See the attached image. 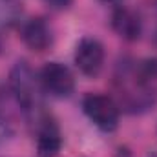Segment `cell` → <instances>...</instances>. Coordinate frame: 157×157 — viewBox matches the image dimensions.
I'll return each instance as SVG.
<instances>
[{"label": "cell", "instance_id": "6da1fadb", "mask_svg": "<svg viewBox=\"0 0 157 157\" xmlns=\"http://www.w3.org/2000/svg\"><path fill=\"white\" fill-rule=\"evenodd\" d=\"M9 88L18 102V106L26 113H35L39 110V91H40V82L37 80V75L33 68L20 60L17 62L11 71H9Z\"/></svg>", "mask_w": 157, "mask_h": 157}, {"label": "cell", "instance_id": "7a4b0ae2", "mask_svg": "<svg viewBox=\"0 0 157 157\" xmlns=\"http://www.w3.org/2000/svg\"><path fill=\"white\" fill-rule=\"evenodd\" d=\"M82 110L102 132H113L119 126V104L108 95L90 93L82 99Z\"/></svg>", "mask_w": 157, "mask_h": 157}, {"label": "cell", "instance_id": "3957f363", "mask_svg": "<svg viewBox=\"0 0 157 157\" xmlns=\"http://www.w3.org/2000/svg\"><path fill=\"white\" fill-rule=\"evenodd\" d=\"M40 84L46 93L57 99L70 97L75 90V77L71 70L60 62H48L40 71Z\"/></svg>", "mask_w": 157, "mask_h": 157}, {"label": "cell", "instance_id": "277c9868", "mask_svg": "<svg viewBox=\"0 0 157 157\" xmlns=\"http://www.w3.org/2000/svg\"><path fill=\"white\" fill-rule=\"evenodd\" d=\"M75 64L86 77H97L104 66V48L93 37H84L75 49Z\"/></svg>", "mask_w": 157, "mask_h": 157}, {"label": "cell", "instance_id": "5b68a950", "mask_svg": "<svg viewBox=\"0 0 157 157\" xmlns=\"http://www.w3.org/2000/svg\"><path fill=\"white\" fill-rule=\"evenodd\" d=\"M20 37H22L24 44L31 51H37V53L46 51L53 44L51 28L48 26V22L44 18H29V20H26L22 24Z\"/></svg>", "mask_w": 157, "mask_h": 157}, {"label": "cell", "instance_id": "8992f818", "mask_svg": "<svg viewBox=\"0 0 157 157\" xmlns=\"http://www.w3.org/2000/svg\"><path fill=\"white\" fill-rule=\"evenodd\" d=\"M112 28L121 39L124 40H137L141 37L143 26H141V18L135 11L128 9V7H117L112 15Z\"/></svg>", "mask_w": 157, "mask_h": 157}, {"label": "cell", "instance_id": "52a82bcc", "mask_svg": "<svg viewBox=\"0 0 157 157\" xmlns=\"http://www.w3.org/2000/svg\"><path fill=\"white\" fill-rule=\"evenodd\" d=\"M37 135V155L39 157H57L62 148V137L59 133V128L53 121L42 119Z\"/></svg>", "mask_w": 157, "mask_h": 157}, {"label": "cell", "instance_id": "ba28073f", "mask_svg": "<svg viewBox=\"0 0 157 157\" xmlns=\"http://www.w3.org/2000/svg\"><path fill=\"white\" fill-rule=\"evenodd\" d=\"M22 15L20 0H0V31L9 29Z\"/></svg>", "mask_w": 157, "mask_h": 157}, {"label": "cell", "instance_id": "9c48e42d", "mask_svg": "<svg viewBox=\"0 0 157 157\" xmlns=\"http://www.w3.org/2000/svg\"><path fill=\"white\" fill-rule=\"evenodd\" d=\"M135 78L141 84H144L148 88H154V84L157 82V57L143 60L135 70Z\"/></svg>", "mask_w": 157, "mask_h": 157}, {"label": "cell", "instance_id": "30bf717a", "mask_svg": "<svg viewBox=\"0 0 157 157\" xmlns=\"http://www.w3.org/2000/svg\"><path fill=\"white\" fill-rule=\"evenodd\" d=\"M13 135V128H11V122L7 121V119L4 117L2 113H0V144L2 143H6L9 137Z\"/></svg>", "mask_w": 157, "mask_h": 157}, {"label": "cell", "instance_id": "8fae6325", "mask_svg": "<svg viewBox=\"0 0 157 157\" xmlns=\"http://www.w3.org/2000/svg\"><path fill=\"white\" fill-rule=\"evenodd\" d=\"M73 0H46V4L51 7V9H57V11H62V9H68L71 6Z\"/></svg>", "mask_w": 157, "mask_h": 157}, {"label": "cell", "instance_id": "7c38bea8", "mask_svg": "<svg viewBox=\"0 0 157 157\" xmlns=\"http://www.w3.org/2000/svg\"><path fill=\"white\" fill-rule=\"evenodd\" d=\"M148 157H157V154H155V152H154V154H150V155H148Z\"/></svg>", "mask_w": 157, "mask_h": 157}, {"label": "cell", "instance_id": "4fadbf2b", "mask_svg": "<svg viewBox=\"0 0 157 157\" xmlns=\"http://www.w3.org/2000/svg\"><path fill=\"white\" fill-rule=\"evenodd\" d=\"M104 2H117V0H104Z\"/></svg>", "mask_w": 157, "mask_h": 157}]
</instances>
